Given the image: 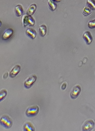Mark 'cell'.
Listing matches in <instances>:
<instances>
[{
    "mask_svg": "<svg viewBox=\"0 0 95 131\" xmlns=\"http://www.w3.org/2000/svg\"><path fill=\"white\" fill-rule=\"evenodd\" d=\"M21 24L24 27L27 26H33L35 25V20L31 16L24 14L21 17Z\"/></svg>",
    "mask_w": 95,
    "mask_h": 131,
    "instance_id": "6da1fadb",
    "label": "cell"
},
{
    "mask_svg": "<svg viewBox=\"0 0 95 131\" xmlns=\"http://www.w3.org/2000/svg\"><path fill=\"white\" fill-rule=\"evenodd\" d=\"M12 119L7 115H4L1 118V124L4 128L9 129L11 128L13 125Z\"/></svg>",
    "mask_w": 95,
    "mask_h": 131,
    "instance_id": "7a4b0ae2",
    "label": "cell"
},
{
    "mask_svg": "<svg viewBox=\"0 0 95 131\" xmlns=\"http://www.w3.org/2000/svg\"><path fill=\"white\" fill-rule=\"evenodd\" d=\"M39 110L40 109L38 106H32L27 108L25 112V114L28 117H34L39 113Z\"/></svg>",
    "mask_w": 95,
    "mask_h": 131,
    "instance_id": "3957f363",
    "label": "cell"
},
{
    "mask_svg": "<svg viewBox=\"0 0 95 131\" xmlns=\"http://www.w3.org/2000/svg\"><path fill=\"white\" fill-rule=\"evenodd\" d=\"M37 80V76L34 74L30 76L25 81L24 83V87L27 89H30L36 82Z\"/></svg>",
    "mask_w": 95,
    "mask_h": 131,
    "instance_id": "277c9868",
    "label": "cell"
},
{
    "mask_svg": "<svg viewBox=\"0 0 95 131\" xmlns=\"http://www.w3.org/2000/svg\"><path fill=\"white\" fill-rule=\"evenodd\" d=\"M94 125L93 120L92 119L87 120L83 125L82 130L84 131H91L93 128Z\"/></svg>",
    "mask_w": 95,
    "mask_h": 131,
    "instance_id": "5b68a950",
    "label": "cell"
},
{
    "mask_svg": "<svg viewBox=\"0 0 95 131\" xmlns=\"http://www.w3.org/2000/svg\"><path fill=\"white\" fill-rule=\"evenodd\" d=\"M81 92V87L79 85L74 86L70 93V97L73 99H75L79 96Z\"/></svg>",
    "mask_w": 95,
    "mask_h": 131,
    "instance_id": "8992f818",
    "label": "cell"
},
{
    "mask_svg": "<svg viewBox=\"0 0 95 131\" xmlns=\"http://www.w3.org/2000/svg\"><path fill=\"white\" fill-rule=\"evenodd\" d=\"M14 30L11 28H8L5 30L4 33L2 36V39L3 40H6L9 39L13 35Z\"/></svg>",
    "mask_w": 95,
    "mask_h": 131,
    "instance_id": "52a82bcc",
    "label": "cell"
},
{
    "mask_svg": "<svg viewBox=\"0 0 95 131\" xmlns=\"http://www.w3.org/2000/svg\"><path fill=\"white\" fill-rule=\"evenodd\" d=\"M21 70V67L19 65L15 66L11 70L9 74L10 77L14 78L19 73Z\"/></svg>",
    "mask_w": 95,
    "mask_h": 131,
    "instance_id": "ba28073f",
    "label": "cell"
},
{
    "mask_svg": "<svg viewBox=\"0 0 95 131\" xmlns=\"http://www.w3.org/2000/svg\"><path fill=\"white\" fill-rule=\"evenodd\" d=\"M82 37L87 45H90L92 43L93 38L90 32L86 31L84 33Z\"/></svg>",
    "mask_w": 95,
    "mask_h": 131,
    "instance_id": "9c48e42d",
    "label": "cell"
},
{
    "mask_svg": "<svg viewBox=\"0 0 95 131\" xmlns=\"http://www.w3.org/2000/svg\"><path fill=\"white\" fill-rule=\"evenodd\" d=\"M25 33L26 35L32 40L34 39L37 36V33L36 30L32 28H28Z\"/></svg>",
    "mask_w": 95,
    "mask_h": 131,
    "instance_id": "30bf717a",
    "label": "cell"
},
{
    "mask_svg": "<svg viewBox=\"0 0 95 131\" xmlns=\"http://www.w3.org/2000/svg\"><path fill=\"white\" fill-rule=\"evenodd\" d=\"M23 128L24 131H34L35 130V127L30 122L25 123L23 126Z\"/></svg>",
    "mask_w": 95,
    "mask_h": 131,
    "instance_id": "8fae6325",
    "label": "cell"
},
{
    "mask_svg": "<svg viewBox=\"0 0 95 131\" xmlns=\"http://www.w3.org/2000/svg\"><path fill=\"white\" fill-rule=\"evenodd\" d=\"M37 9V6L35 4H33L31 5L27 10V14L29 16H32L36 12Z\"/></svg>",
    "mask_w": 95,
    "mask_h": 131,
    "instance_id": "7c38bea8",
    "label": "cell"
},
{
    "mask_svg": "<svg viewBox=\"0 0 95 131\" xmlns=\"http://www.w3.org/2000/svg\"><path fill=\"white\" fill-rule=\"evenodd\" d=\"M15 15L18 17L20 16L23 13V7L20 4L17 5L15 7Z\"/></svg>",
    "mask_w": 95,
    "mask_h": 131,
    "instance_id": "4fadbf2b",
    "label": "cell"
},
{
    "mask_svg": "<svg viewBox=\"0 0 95 131\" xmlns=\"http://www.w3.org/2000/svg\"><path fill=\"white\" fill-rule=\"evenodd\" d=\"M39 33L41 37L45 36L47 33V27L45 25L43 24L39 27Z\"/></svg>",
    "mask_w": 95,
    "mask_h": 131,
    "instance_id": "5bb4252c",
    "label": "cell"
},
{
    "mask_svg": "<svg viewBox=\"0 0 95 131\" xmlns=\"http://www.w3.org/2000/svg\"><path fill=\"white\" fill-rule=\"evenodd\" d=\"M48 4L49 9L51 11H54L56 9V4L52 0H48Z\"/></svg>",
    "mask_w": 95,
    "mask_h": 131,
    "instance_id": "9a60e30c",
    "label": "cell"
},
{
    "mask_svg": "<svg viewBox=\"0 0 95 131\" xmlns=\"http://www.w3.org/2000/svg\"><path fill=\"white\" fill-rule=\"evenodd\" d=\"M86 4L87 6L91 9L95 10V0H87Z\"/></svg>",
    "mask_w": 95,
    "mask_h": 131,
    "instance_id": "2e32d148",
    "label": "cell"
},
{
    "mask_svg": "<svg viewBox=\"0 0 95 131\" xmlns=\"http://www.w3.org/2000/svg\"><path fill=\"white\" fill-rule=\"evenodd\" d=\"M7 94V91L5 89L2 90L0 93V100L1 101H2L5 99Z\"/></svg>",
    "mask_w": 95,
    "mask_h": 131,
    "instance_id": "e0dca14e",
    "label": "cell"
},
{
    "mask_svg": "<svg viewBox=\"0 0 95 131\" xmlns=\"http://www.w3.org/2000/svg\"><path fill=\"white\" fill-rule=\"evenodd\" d=\"M91 13V9L88 7H85L83 10V14L85 16H88Z\"/></svg>",
    "mask_w": 95,
    "mask_h": 131,
    "instance_id": "ac0fdd59",
    "label": "cell"
},
{
    "mask_svg": "<svg viewBox=\"0 0 95 131\" xmlns=\"http://www.w3.org/2000/svg\"><path fill=\"white\" fill-rule=\"evenodd\" d=\"M88 27L91 29L95 28V19L89 21L88 23Z\"/></svg>",
    "mask_w": 95,
    "mask_h": 131,
    "instance_id": "d6986e66",
    "label": "cell"
},
{
    "mask_svg": "<svg viewBox=\"0 0 95 131\" xmlns=\"http://www.w3.org/2000/svg\"><path fill=\"white\" fill-rule=\"evenodd\" d=\"M66 83H64L62 85V86H61V88H62V89L64 90L66 89Z\"/></svg>",
    "mask_w": 95,
    "mask_h": 131,
    "instance_id": "ffe728a7",
    "label": "cell"
},
{
    "mask_svg": "<svg viewBox=\"0 0 95 131\" xmlns=\"http://www.w3.org/2000/svg\"><path fill=\"white\" fill-rule=\"evenodd\" d=\"M52 1L55 2H60L61 1V0H52Z\"/></svg>",
    "mask_w": 95,
    "mask_h": 131,
    "instance_id": "44dd1931",
    "label": "cell"
}]
</instances>
